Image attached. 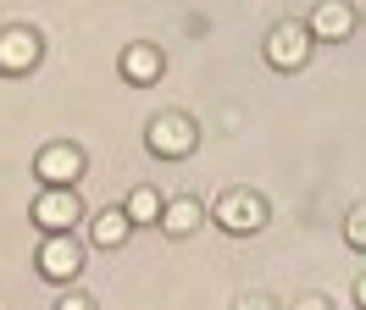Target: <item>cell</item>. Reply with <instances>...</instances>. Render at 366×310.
Listing matches in <instances>:
<instances>
[{"mask_svg":"<svg viewBox=\"0 0 366 310\" xmlns=\"http://www.w3.org/2000/svg\"><path fill=\"white\" fill-rule=\"evenodd\" d=\"M211 216H217V227L233 233V239H255V233L267 227V199L255 194V189H222L217 205H211Z\"/></svg>","mask_w":366,"mask_h":310,"instance_id":"1","label":"cell"},{"mask_svg":"<svg viewBox=\"0 0 366 310\" xmlns=\"http://www.w3.org/2000/svg\"><path fill=\"white\" fill-rule=\"evenodd\" d=\"M144 144L161 161H183V155H194V144H200V128L183 111H161V116H150V128H144Z\"/></svg>","mask_w":366,"mask_h":310,"instance_id":"2","label":"cell"},{"mask_svg":"<svg viewBox=\"0 0 366 310\" xmlns=\"http://www.w3.org/2000/svg\"><path fill=\"white\" fill-rule=\"evenodd\" d=\"M311 44H317L311 22H277L261 50H267V66H277V72H300V66L311 61Z\"/></svg>","mask_w":366,"mask_h":310,"instance_id":"3","label":"cell"},{"mask_svg":"<svg viewBox=\"0 0 366 310\" xmlns=\"http://www.w3.org/2000/svg\"><path fill=\"white\" fill-rule=\"evenodd\" d=\"M78 221H84L78 189H39V194H34V227H39V233H72Z\"/></svg>","mask_w":366,"mask_h":310,"instance_id":"4","label":"cell"},{"mask_svg":"<svg viewBox=\"0 0 366 310\" xmlns=\"http://www.w3.org/2000/svg\"><path fill=\"white\" fill-rule=\"evenodd\" d=\"M39 56H45V39H39L28 22L0 28V72H6V78H23V72H34V66H39Z\"/></svg>","mask_w":366,"mask_h":310,"instance_id":"5","label":"cell"},{"mask_svg":"<svg viewBox=\"0 0 366 310\" xmlns=\"http://www.w3.org/2000/svg\"><path fill=\"white\" fill-rule=\"evenodd\" d=\"M78 271H84V244L72 233H45V244H39V277L45 283H72Z\"/></svg>","mask_w":366,"mask_h":310,"instance_id":"6","label":"cell"},{"mask_svg":"<svg viewBox=\"0 0 366 310\" xmlns=\"http://www.w3.org/2000/svg\"><path fill=\"white\" fill-rule=\"evenodd\" d=\"M84 150L78 144H45L39 150V161H34V172H39V183L45 189H78V177H84Z\"/></svg>","mask_w":366,"mask_h":310,"instance_id":"7","label":"cell"},{"mask_svg":"<svg viewBox=\"0 0 366 310\" xmlns=\"http://www.w3.org/2000/svg\"><path fill=\"white\" fill-rule=\"evenodd\" d=\"M161 72H167V56H161V44H150V39H134L128 50H122V78L128 84H156Z\"/></svg>","mask_w":366,"mask_h":310,"instance_id":"8","label":"cell"},{"mask_svg":"<svg viewBox=\"0 0 366 310\" xmlns=\"http://www.w3.org/2000/svg\"><path fill=\"white\" fill-rule=\"evenodd\" d=\"M311 34H317V39H327V44L350 39V34H355V11H350L344 0H322L317 11H311Z\"/></svg>","mask_w":366,"mask_h":310,"instance_id":"9","label":"cell"},{"mask_svg":"<svg viewBox=\"0 0 366 310\" xmlns=\"http://www.w3.org/2000/svg\"><path fill=\"white\" fill-rule=\"evenodd\" d=\"M200 221H206V205H200L194 194H178V199H167V211H161V227H167L172 239H189V233H194Z\"/></svg>","mask_w":366,"mask_h":310,"instance_id":"10","label":"cell"},{"mask_svg":"<svg viewBox=\"0 0 366 310\" xmlns=\"http://www.w3.org/2000/svg\"><path fill=\"white\" fill-rule=\"evenodd\" d=\"M128 233H134V216H128V211H117V205H106V211L89 221V244H94V249H117Z\"/></svg>","mask_w":366,"mask_h":310,"instance_id":"11","label":"cell"},{"mask_svg":"<svg viewBox=\"0 0 366 310\" xmlns=\"http://www.w3.org/2000/svg\"><path fill=\"white\" fill-rule=\"evenodd\" d=\"M128 216H134V227H150V221H161V211H167V199L156 194V189H134L128 194V205H122Z\"/></svg>","mask_w":366,"mask_h":310,"instance_id":"12","label":"cell"},{"mask_svg":"<svg viewBox=\"0 0 366 310\" xmlns=\"http://www.w3.org/2000/svg\"><path fill=\"white\" fill-rule=\"evenodd\" d=\"M344 244H350V249H361V255H366V205H355V211L344 216Z\"/></svg>","mask_w":366,"mask_h":310,"instance_id":"13","label":"cell"},{"mask_svg":"<svg viewBox=\"0 0 366 310\" xmlns=\"http://www.w3.org/2000/svg\"><path fill=\"white\" fill-rule=\"evenodd\" d=\"M56 310H94V299H89V294H78V288H67V294L56 299Z\"/></svg>","mask_w":366,"mask_h":310,"instance_id":"14","label":"cell"},{"mask_svg":"<svg viewBox=\"0 0 366 310\" xmlns=\"http://www.w3.org/2000/svg\"><path fill=\"white\" fill-rule=\"evenodd\" d=\"M233 310H277V299H267V294H244V299H233Z\"/></svg>","mask_w":366,"mask_h":310,"instance_id":"15","label":"cell"},{"mask_svg":"<svg viewBox=\"0 0 366 310\" xmlns=\"http://www.w3.org/2000/svg\"><path fill=\"white\" fill-rule=\"evenodd\" d=\"M295 310H333V305H327L322 294H305V299H295Z\"/></svg>","mask_w":366,"mask_h":310,"instance_id":"16","label":"cell"},{"mask_svg":"<svg viewBox=\"0 0 366 310\" xmlns=\"http://www.w3.org/2000/svg\"><path fill=\"white\" fill-rule=\"evenodd\" d=\"M355 305L366 310V271H361V277H355Z\"/></svg>","mask_w":366,"mask_h":310,"instance_id":"17","label":"cell"},{"mask_svg":"<svg viewBox=\"0 0 366 310\" xmlns=\"http://www.w3.org/2000/svg\"><path fill=\"white\" fill-rule=\"evenodd\" d=\"M361 22H366V17H361Z\"/></svg>","mask_w":366,"mask_h":310,"instance_id":"18","label":"cell"}]
</instances>
